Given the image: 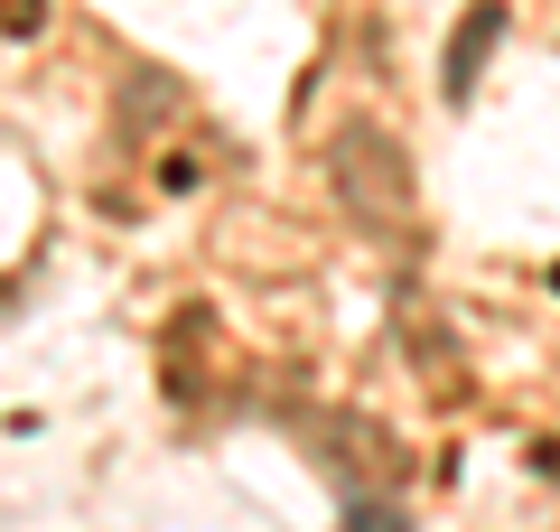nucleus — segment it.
<instances>
[{
  "label": "nucleus",
  "instance_id": "4",
  "mask_svg": "<svg viewBox=\"0 0 560 532\" xmlns=\"http://www.w3.org/2000/svg\"><path fill=\"white\" fill-rule=\"evenodd\" d=\"M346 532H401L393 505H346Z\"/></svg>",
  "mask_w": 560,
  "mask_h": 532
},
{
  "label": "nucleus",
  "instance_id": "2",
  "mask_svg": "<svg viewBox=\"0 0 560 532\" xmlns=\"http://www.w3.org/2000/svg\"><path fill=\"white\" fill-rule=\"evenodd\" d=\"M495 38H504V0H477V10L458 20V38H448V57H440V94H448V103L477 94V76H486V57H495Z\"/></svg>",
  "mask_w": 560,
  "mask_h": 532
},
{
  "label": "nucleus",
  "instance_id": "3",
  "mask_svg": "<svg viewBox=\"0 0 560 532\" xmlns=\"http://www.w3.org/2000/svg\"><path fill=\"white\" fill-rule=\"evenodd\" d=\"M47 28V0H0V38H38Z\"/></svg>",
  "mask_w": 560,
  "mask_h": 532
},
{
  "label": "nucleus",
  "instance_id": "1",
  "mask_svg": "<svg viewBox=\"0 0 560 532\" xmlns=\"http://www.w3.org/2000/svg\"><path fill=\"white\" fill-rule=\"evenodd\" d=\"M327 177H337V197H346V216H355V224H383V234L411 224V159H401L393 131L346 122V131L327 140Z\"/></svg>",
  "mask_w": 560,
  "mask_h": 532
}]
</instances>
